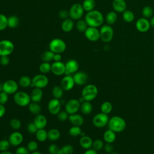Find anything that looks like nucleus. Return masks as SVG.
Here are the masks:
<instances>
[{
	"instance_id": "3c124183",
	"label": "nucleus",
	"mask_w": 154,
	"mask_h": 154,
	"mask_svg": "<svg viewBox=\"0 0 154 154\" xmlns=\"http://www.w3.org/2000/svg\"><path fill=\"white\" fill-rule=\"evenodd\" d=\"M29 152H34L37 150L38 149V143L35 141H30L28 144L27 147Z\"/></svg>"
},
{
	"instance_id": "6e6d98bb",
	"label": "nucleus",
	"mask_w": 154,
	"mask_h": 154,
	"mask_svg": "<svg viewBox=\"0 0 154 154\" xmlns=\"http://www.w3.org/2000/svg\"><path fill=\"white\" fill-rule=\"evenodd\" d=\"M38 129L36 127V126L35 125V124L34 123V122H31L27 126V131L29 132V133L34 134H35L36 132L37 131Z\"/></svg>"
},
{
	"instance_id": "7c9ffc66",
	"label": "nucleus",
	"mask_w": 154,
	"mask_h": 154,
	"mask_svg": "<svg viewBox=\"0 0 154 154\" xmlns=\"http://www.w3.org/2000/svg\"><path fill=\"white\" fill-rule=\"evenodd\" d=\"M18 84L23 88H27L31 85L32 79L26 75L22 76L19 79Z\"/></svg>"
},
{
	"instance_id": "37998d69",
	"label": "nucleus",
	"mask_w": 154,
	"mask_h": 154,
	"mask_svg": "<svg viewBox=\"0 0 154 154\" xmlns=\"http://www.w3.org/2000/svg\"><path fill=\"white\" fill-rule=\"evenodd\" d=\"M82 130L80 126H72L69 130V134L72 137H78L81 135Z\"/></svg>"
},
{
	"instance_id": "864d4df0",
	"label": "nucleus",
	"mask_w": 154,
	"mask_h": 154,
	"mask_svg": "<svg viewBox=\"0 0 154 154\" xmlns=\"http://www.w3.org/2000/svg\"><path fill=\"white\" fill-rule=\"evenodd\" d=\"M60 148L55 144H51L48 147V152L49 154H58Z\"/></svg>"
},
{
	"instance_id": "b1692460",
	"label": "nucleus",
	"mask_w": 154,
	"mask_h": 154,
	"mask_svg": "<svg viewBox=\"0 0 154 154\" xmlns=\"http://www.w3.org/2000/svg\"><path fill=\"white\" fill-rule=\"evenodd\" d=\"M43 95V92L42 88L34 87V88L31 91L30 94L31 101L34 102L38 103L42 100Z\"/></svg>"
},
{
	"instance_id": "4d7b16f0",
	"label": "nucleus",
	"mask_w": 154,
	"mask_h": 154,
	"mask_svg": "<svg viewBox=\"0 0 154 154\" xmlns=\"http://www.w3.org/2000/svg\"><path fill=\"white\" fill-rule=\"evenodd\" d=\"M10 63V58L8 57V56H0V64L2 66H5L8 65V64Z\"/></svg>"
},
{
	"instance_id": "20e7f679",
	"label": "nucleus",
	"mask_w": 154,
	"mask_h": 154,
	"mask_svg": "<svg viewBox=\"0 0 154 154\" xmlns=\"http://www.w3.org/2000/svg\"><path fill=\"white\" fill-rule=\"evenodd\" d=\"M13 100L16 105L23 107L28 106L31 102L30 94L23 91H17L14 93Z\"/></svg>"
},
{
	"instance_id": "473e14b6",
	"label": "nucleus",
	"mask_w": 154,
	"mask_h": 154,
	"mask_svg": "<svg viewBox=\"0 0 154 154\" xmlns=\"http://www.w3.org/2000/svg\"><path fill=\"white\" fill-rule=\"evenodd\" d=\"M35 134L36 139L40 142H44L48 139V131L45 128L38 129Z\"/></svg>"
},
{
	"instance_id": "052dcab7",
	"label": "nucleus",
	"mask_w": 154,
	"mask_h": 154,
	"mask_svg": "<svg viewBox=\"0 0 154 154\" xmlns=\"http://www.w3.org/2000/svg\"><path fill=\"white\" fill-rule=\"evenodd\" d=\"M61 58H62V57L61 54H58V53L54 54V58H53V60L54 61H61Z\"/></svg>"
},
{
	"instance_id": "9b49d317",
	"label": "nucleus",
	"mask_w": 154,
	"mask_h": 154,
	"mask_svg": "<svg viewBox=\"0 0 154 154\" xmlns=\"http://www.w3.org/2000/svg\"><path fill=\"white\" fill-rule=\"evenodd\" d=\"M19 84L13 79H8L5 81L2 85V91L9 94H14L18 91Z\"/></svg>"
},
{
	"instance_id": "0e129e2a",
	"label": "nucleus",
	"mask_w": 154,
	"mask_h": 154,
	"mask_svg": "<svg viewBox=\"0 0 154 154\" xmlns=\"http://www.w3.org/2000/svg\"><path fill=\"white\" fill-rule=\"evenodd\" d=\"M149 22H150V26H152V28H154V16H152V17L150 18Z\"/></svg>"
},
{
	"instance_id": "2f4dec72",
	"label": "nucleus",
	"mask_w": 154,
	"mask_h": 154,
	"mask_svg": "<svg viewBox=\"0 0 154 154\" xmlns=\"http://www.w3.org/2000/svg\"><path fill=\"white\" fill-rule=\"evenodd\" d=\"M28 106L29 112L35 116L40 114L42 111L41 106L37 102H32L28 105Z\"/></svg>"
},
{
	"instance_id": "de8ad7c7",
	"label": "nucleus",
	"mask_w": 154,
	"mask_h": 154,
	"mask_svg": "<svg viewBox=\"0 0 154 154\" xmlns=\"http://www.w3.org/2000/svg\"><path fill=\"white\" fill-rule=\"evenodd\" d=\"M103 147H104L103 142L100 139H97L93 142L92 147L93 149H94L96 151L101 150L103 148Z\"/></svg>"
},
{
	"instance_id": "338daca9",
	"label": "nucleus",
	"mask_w": 154,
	"mask_h": 154,
	"mask_svg": "<svg viewBox=\"0 0 154 154\" xmlns=\"http://www.w3.org/2000/svg\"><path fill=\"white\" fill-rule=\"evenodd\" d=\"M31 154H42L40 152L38 151V150H35V151H34V152H32L31 153Z\"/></svg>"
},
{
	"instance_id": "412c9836",
	"label": "nucleus",
	"mask_w": 154,
	"mask_h": 154,
	"mask_svg": "<svg viewBox=\"0 0 154 154\" xmlns=\"http://www.w3.org/2000/svg\"><path fill=\"white\" fill-rule=\"evenodd\" d=\"M33 122L37 128V129H44L46 127L48 123V120L46 116L42 114H39L35 116Z\"/></svg>"
},
{
	"instance_id": "a18cd8bd",
	"label": "nucleus",
	"mask_w": 154,
	"mask_h": 154,
	"mask_svg": "<svg viewBox=\"0 0 154 154\" xmlns=\"http://www.w3.org/2000/svg\"><path fill=\"white\" fill-rule=\"evenodd\" d=\"M10 125L14 130H18L22 126V123L20 120L17 118H13L10 121Z\"/></svg>"
},
{
	"instance_id": "f704fd0d",
	"label": "nucleus",
	"mask_w": 154,
	"mask_h": 154,
	"mask_svg": "<svg viewBox=\"0 0 154 154\" xmlns=\"http://www.w3.org/2000/svg\"><path fill=\"white\" fill-rule=\"evenodd\" d=\"M122 17L123 20L126 22L131 23L134 20L135 15L132 11L129 10H126L122 13Z\"/></svg>"
},
{
	"instance_id": "4c0bfd02",
	"label": "nucleus",
	"mask_w": 154,
	"mask_h": 154,
	"mask_svg": "<svg viewBox=\"0 0 154 154\" xmlns=\"http://www.w3.org/2000/svg\"><path fill=\"white\" fill-rule=\"evenodd\" d=\"M88 27V25H87L85 19H79L76 23V28L77 30L81 32H84Z\"/></svg>"
},
{
	"instance_id": "9d476101",
	"label": "nucleus",
	"mask_w": 154,
	"mask_h": 154,
	"mask_svg": "<svg viewBox=\"0 0 154 154\" xmlns=\"http://www.w3.org/2000/svg\"><path fill=\"white\" fill-rule=\"evenodd\" d=\"M14 49L13 43L8 40L0 41V56H8L13 53Z\"/></svg>"
},
{
	"instance_id": "c9c22d12",
	"label": "nucleus",
	"mask_w": 154,
	"mask_h": 154,
	"mask_svg": "<svg viewBox=\"0 0 154 154\" xmlns=\"http://www.w3.org/2000/svg\"><path fill=\"white\" fill-rule=\"evenodd\" d=\"M96 2L94 0H84L82 4V6L84 11L88 12L94 10Z\"/></svg>"
},
{
	"instance_id": "f8f14e48",
	"label": "nucleus",
	"mask_w": 154,
	"mask_h": 154,
	"mask_svg": "<svg viewBox=\"0 0 154 154\" xmlns=\"http://www.w3.org/2000/svg\"><path fill=\"white\" fill-rule=\"evenodd\" d=\"M81 103L79 99H70L65 105V111L69 115L76 113L80 109Z\"/></svg>"
},
{
	"instance_id": "a19ab883",
	"label": "nucleus",
	"mask_w": 154,
	"mask_h": 154,
	"mask_svg": "<svg viewBox=\"0 0 154 154\" xmlns=\"http://www.w3.org/2000/svg\"><path fill=\"white\" fill-rule=\"evenodd\" d=\"M112 109V105L111 102L108 101H105L103 102L100 105V111L102 112L108 114Z\"/></svg>"
},
{
	"instance_id": "e2e57ef3",
	"label": "nucleus",
	"mask_w": 154,
	"mask_h": 154,
	"mask_svg": "<svg viewBox=\"0 0 154 154\" xmlns=\"http://www.w3.org/2000/svg\"><path fill=\"white\" fill-rule=\"evenodd\" d=\"M84 154H97V152L93 149H89L86 150Z\"/></svg>"
},
{
	"instance_id": "ea45409f",
	"label": "nucleus",
	"mask_w": 154,
	"mask_h": 154,
	"mask_svg": "<svg viewBox=\"0 0 154 154\" xmlns=\"http://www.w3.org/2000/svg\"><path fill=\"white\" fill-rule=\"evenodd\" d=\"M54 54L51 51H46L41 55V59L43 62H50L53 60Z\"/></svg>"
},
{
	"instance_id": "72a5a7b5",
	"label": "nucleus",
	"mask_w": 154,
	"mask_h": 154,
	"mask_svg": "<svg viewBox=\"0 0 154 154\" xmlns=\"http://www.w3.org/2000/svg\"><path fill=\"white\" fill-rule=\"evenodd\" d=\"M64 90L60 85H55L52 88V94L54 98L60 99L64 94Z\"/></svg>"
},
{
	"instance_id": "dca6fc26",
	"label": "nucleus",
	"mask_w": 154,
	"mask_h": 154,
	"mask_svg": "<svg viewBox=\"0 0 154 154\" xmlns=\"http://www.w3.org/2000/svg\"><path fill=\"white\" fill-rule=\"evenodd\" d=\"M75 84L73 78L70 75H66L60 82V86L64 91L71 90L73 88Z\"/></svg>"
},
{
	"instance_id": "f3484780",
	"label": "nucleus",
	"mask_w": 154,
	"mask_h": 154,
	"mask_svg": "<svg viewBox=\"0 0 154 154\" xmlns=\"http://www.w3.org/2000/svg\"><path fill=\"white\" fill-rule=\"evenodd\" d=\"M51 72L56 76H61L65 74V64L61 61H54L51 64Z\"/></svg>"
},
{
	"instance_id": "a211bd4d",
	"label": "nucleus",
	"mask_w": 154,
	"mask_h": 154,
	"mask_svg": "<svg viewBox=\"0 0 154 154\" xmlns=\"http://www.w3.org/2000/svg\"><path fill=\"white\" fill-rule=\"evenodd\" d=\"M8 140L9 141L11 146H19L22 143L23 140V137L20 132L18 131H14L9 135Z\"/></svg>"
},
{
	"instance_id": "5fc2aeb1",
	"label": "nucleus",
	"mask_w": 154,
	"mask_h": 154,
	"mask_svg": "<svg viewBox=\"0 0 154 154\" xmlns=\"http://www.w3.org/2000/svg\"><path fill=\"white\" fill-rule=\"evenodd\" d=\"M15 154H29V151L25 146H19L16 149Z\"/></svg>"
},
{
	"instance_id": "393cba45",
	"label": "nucleus",
	"mask_w": 154,
	"mask_h": 154,
	"mask_svg": "<svg viewBox=\"0 0 154 154\" xmlns=\"http://www.w3.org/2000/svg\"><path fill=\"white\" fill-rule=\"evenodd\" d=\"M93 140L92 139L87 136V135H84L81 136L79 139V145L81 147L85 150L91 149L93 145Z\"/></svg>"
},
{
	"instance_id": "4be33fe9",
	"label": "nucleus",
	"mask_w": 154,
	"mask_h": 154,
	"mask_svg": "<svg viewBox=\"0 0 154 154\" xmlns=\"http://www.w3.org/2000/svg\"><path fill=\"white\" fill-rule=\"evenodd\" d=\"M112 7L116 13H123L126 10L127 5L125 0H113Z\"/></svg>"
},
{
	"instance_id": "39448f33",
	"label": "nucleus",
	"mask_w": 154,
	"mask_h": 154,
	"mask_svg": "<svg viewBox=\"0 0 154 154\" xmlns=\"http://www.w3.org/2000/svg\"><path fill=\"white\" fill-rule=\"evenodd\" d=\"M49 49L55 54H61L66 51V44L63 40L59 38H55L49 42Z\"/></svg>"
},
{
	"instance_id": "1a4fd4ad",
	"label": "nucleus",
	"mask_w": 154,
	"mask_h": 154,
	"mask_svg": "<svg viewBox=\"0 0 154 154\" xmlns=\"http://www.w3.org/2000/svg\"><path fill=\"white\" fill-rule=\"evenodd\" d=\"M109 121V117L108 114L103 112H99L96 114L93 118L92 122L93 125L98 128H102L108 125Z\"/></svg>"
},
{
	"instance_id": "f257e3e1",
	"label": "nucleus",
	"mask_w": 154,
	"mask_h": 154,
	"mask_svg": "<svg viewBox=\"0 0 154 154\" xmlns=\"http://www.w3.org/2000/svg\"><path fill=\"white\" fill-rule=\"evenodd\" d=\"M84 19L88 26L95 28L102 26L104 22V17L102 13L97 10H93L87 12Z\"/></svg>"
},
{
	"instance_id": "7ed1b4c3",
	"label": "nucleus",
	"mask_w": 154,
	"mask_h": 154,
	"mask_svg": "<svg viewBox=\"0 0 154 154\" xmlns=\"http://www.w3.org/2000/svg\"><path fill=\"white\" fill-rule=\"evenodd\" d=\"M98 89L94 84L85 85L82 90L81 97L85 101L91 102L97 96Z\"/></svg>"
},
{
	"instance_id": "a878e982",
	"label": "nucleus",
	"mask_w": 154,
	"mask_h": 154,
	"mask_svg": "<svg viewBox=\"0 0 154 154\" xmlns=\"http://www.w3.org/2000/svg\"><path fill=\"white\" fill-rule=\"evenodd\" d=\"M74 27V22L70 18H67L63 20L61 23V29L64 32H69L71 31Z\"/></svg>"
},
{
	"instance_id": "13d9d810",
	"label": "nucleus",
	"mask_w": 154,
	"mask_h": 154,
	"mask_svg": "<svg viewBox=\"0 0 154 154\" xmlns=\"http://www.w3.org/2000/svg\"><path fill=\"white\" fill-rule=\"evenodd\" d=\"M69 11H67V10H62L61 11H59L58 13V16L60 19H66L69 16Z\"/></svg>"
},
{
	"instance_id": "c756f323",
	"label": "nucleus",
	"mask_w": 154,
	"mask_h": 154,
	"mask_svg": "<svg viewBox=\"0 0 154 154\" xmlns=\"http://www.w3.org/2000/svg\"><path fill=\"white\" fill-rule=\"evenodd\" d=\"M61 136L60 131L55 128H52L48 131V139L51 141H56Z\"/></svg>"
},
{
	"instance_id": "680f3d73",
	"label": "nucleus",
	"mask_w": 154,
	"mask_h": 154,
	"mask_svg": "<svg viewBox=\"0 0 154 154\" xmlns=\"http://www.w3.org/2000/svg\"><path fill=\"white\" fill-rule=\"evenodd\" d=\"M5 111H6V109H5V107L4 106V105L0 104V118L4 116Z\"/></svg>"
},
{
	"instance_id": "69168bd1",
	"label": "nucleus",
	"mask_w": 154,
	"mask_h": 154,
	"mask_svg": "<svg viewBox=\"0 0 154 154\" xmlns=\"http://www.w3.org/2000/svg\"><path fill=\"white\" fill-rule=\"evenodd\" d=\"M0 154H13V153L9 150H5V151H3V152H1Z\"/></svg>"
},
{
	"instance_id": "2eb2a0df",
	"label": "nucleus",
	"mask_w": 154,
	"mask_h": 154,
	"mask_svg": "<svg viewBox=\"0 0 154 154\" xmlns=\"http://www.w3.org/2000/svg\"><path fill=\"white\" fill-rule=\"evenodd\" d=\"M136 29L140 32H146L148 31L150 28L149 20L144 17L139 18L135 23Z\"/></svg>"
},
{
	"instance_id": "5701e85b",
	"label": "nucleus",
	"mask_w": 154,
	"mask_h": 154,
	"mask_svg": "<svg viewBox=\"0 0 154 154\" xmlns=\"http://www.w3.org/2000/svg\"><path fill=\"white\" fill-rule=\"evenodd\" d=\"M68 119L73 126H81V125H83L84 122V119L83 117L81 114L77 113L70 114L69 116Z\"/></svg>"
},
{
	"instance_id": "bf43d9fd",
	"label": "nucleus",
	"mask_w": 154,
	"mask_h": 154,
	"mask_svg": "<svg viewBox=\"0 0 154 154\" xmlns=\"http://www.w3.org/2000/svg\"><path fill=\"white\" fill-rule=\"evenodd\" d=\"M103 148L105 152L108 153H111L114 151V147L111 143H106L105 145H104Z\"/></svg>"
},
{
	"instance_id": "423d86ee",
	"label": "nucleus",
	"mask_w": 154,
	"mask_h": 154,
	"mask_svg": "<svg viewBox=\"0 0 154 154\" xmlns=\"http://www.w3.org/2000/svg\"><path fill=\"white\" fill-rule=\"evenodd\" d=\"M100 32V39L105 43H108L111 42L114 36V30L111 25L105 24L102 25Z\"/></svg>"
},
{
	"instance_id": "aec40b11",
	"label": "nucleus",
	"mask_w": 154,
	"mask_h": 154,
	"mask_svg": "<svg viewBox=\"0 0 154 154\" xmlns=\"http://www.w3.org/2000/svg\"><path fill=\"white\" fill-rule=\"evenodd\" d=\"M75 84L77 85H85L88 80V75L84 72H76L72 76Z\"/></svg>"
},
{
	"instance_id": "6e6552de",
	"label": "nucleus",
	"mask_w": 154,
	"mask_h": 154,
	"mask_svg": "<svg viewBox=\"0 0 154 154\" xmlns=\"http://www.w3.org/2000/svg\"><path fill=\"white\" fill-rule=\"evenodd\" d=\"M48 84L49 79L45 74H37L32 78L31 85L34 87L42 89L46 87Z\"/></svg>"
},
{
	"instance_id": "4468645a",
	"label": "nucleus",
	"mask_w": 154,
	"mask_h": 154,
	"mask_svg": "<svg viewBox=\"0 0 154 154\" xmlns=\"http://www.w3.org/2000/svg\"><path fill=\"white\" fill-rule=\"evenodd\" d=\"M48 109L50 114L57 115L61 111V102L59 99L53 98L48 103Z\"/></svg>"
},
{
	"instance_id": "6ab92c4d",
	"label": "nucleus",
	"mask_w": 154,
	"mask_h": 154,
	"mask_svg": "<svg viewBox=\"0 0 154 154\" xmlns=\"http://www.w3.org/2000/svg\"><path fill=\"white\" fill-rule=\"evenodd\" d=\"M66 66V73L65 75H70L74 74L78 72L79 69V63L78 62L73 59L68 60L65 64Z\"/></svg>"
},
{
	"instance_id": "09e8293b",
	"label": "nucleus",
	"mask_w": 154,
	"mask_h": 154,
	"mask_svg": "<svg viewBox=\"0 0 154 154\" xmlns=\"http://www.w3.org/2000/svg\"><path fill=\"white\" fill-rule=\"evenodd\" d=\"M10 146V143L8 140L2 139L0 140V152L8 150Z\"/></svg>"
},
{
	"instance_id": "79ce46f5",
	"label": "nucleus",
	"mask_w": 154,
	"mask_h": 154,
	"mask_svg": "<svg viewBox=\"0 0 154 154\" xmlns=\"http://www.w3.org/2000/svg\"><path fill=\"white\" fill-rule=\"evenodd\" d=\"M39 70L43 74H46L51 71V64L49 62H43L39 66Z\"/></svg>"
},
{
	"instance_id": "ddd939ff",
	"label": "nucleus",
	"mask_w": 154,
	"mask_h": 154,
	"mask_svg": "<svg viewBox=\"0 0 154 154\" xmlns=\"http://www.w3.org/2000/svg\"><path fill=\"white\" fill-rule=\"evenodd\" d=\"M86 38L91 42H96L100 39V32L97 28L88 26L84 32Z\"/></svg>"
},
{
	"instance_id": "f03ea898",
	"label": "nucleus",
	"mask_w": 154,
	"mask_h": 154,
	"mask_svg": "<svg viewBox=\"0 0 154 154\" xmlns=\"http://www.w3.org/2000/svg\"><path fill=\"white\" fill-rule=\"evenodd\" d=\"M108 129L114 132H121L124 131L126 126V121L121 117L115 116L109 119L108 123Z\"/></svg>"
},
{
	"instance_id": "49530a36",
	"label": "nucleus",
	"mask_w": 154,
	"mask_h": 154,
	"mask_svg": "<svg viewBox=\"0 0 154 154\" xmlns=\"http://www.w3.org/2000/svg\"><path fill=\"white\" fill-rule=\"evenodd\" d=\"M62 154H72L74 152V148L73 146L70 144H66L60 148Z\"/></svg>"
},
{
	"instance_id": "c03bdc74",
	"label": "nucleus",
	"mask_w": 154,
	"mask_h": 154,
	"mask_svg": "<svg viewBox=\"0 0 154 154\" xmlns=\"http://www.w3.org/2000/svg\"><path fill=\"white\" fill-rule=\"evenodd\" d=\"M8 26V17L4 14H0V31H3Z\"/></svg>"
},
{
	"instance_id": "bb28decb",
	"label": "nucleus",
	"mask_w": 154,
	"mask_h": 154,
	"mask_svg": "<svg viewBox=\"0 0 154 154\" xmlns=\"http://www.w3.org/2000/svg\"><path fill=\"white\" fill-rule=\"evenodd\" d=\"M103 138L106 143H112L116 139V132L108 129L104 132Z\"/></svg>"
},
{
	"instance_id": "c85d7f7f",
	"label": "nucleus",
	"mask_w": 154,
	"mask_h": 154,
	"mask_svg": "<svg viewBox=\"0 0 154 154\" xmlns=\"http://www.w3.org/2000/svg\"><path fill=\"white\" fill-rule=\"evenodd\" d=\"M80 110L83 114H90L93 110V105L88 101H84L81 103Z\"/></svg>"
},
{
	"instance_id": "8fccbe9b",
	"label": "nucleus",
	"mask_w": 154,
	"mask_h": 154,
	"mask_svg": "<svg viewBox=\"0 0 154 154\" xmlns=\"http://www.w3.org/2000/svg\"><path fill=\"white\" fill-rule=\"evenodd\" d=\"M69 114L66 111H60L57 114V117L58 120L61 122H64L69 118Z\"/></svg>"
},
{
	"instance_id": "774afa93",
	"label": "nucleus",
	"mask_w": 154,
	"mask_h": 154,
	"mask_svg": "<svg viewBox=\"0 0 154 154\" xmlns=\"http://www.w3.org/2000/svg\"><path fill=\"white\" fill-rule=\"evenodd\" d=\"M109 154H119V153H116V152H112V153H109Z\"/></svg>"
},
{
	"instance_id": "e433bc0d",
	"label": "nucleus",
	"mask_w": 154,
	"mask_h": 154,
	"mask_svg": "<svg viewBox=\"0 0 154 154\" xmlns=\"http://www.w3.org/2000/svg\"><path fill=\"white\" fill-rule=\"evenodd\" d=\"M19 24V19L15 15H11L8 17V26L11 28H14Z\"/></svg>"
},
{
	"instance_id": "cd10ccee",
	"label": "nucleus",
	"mask_w": 154,
	"mask_h": 154,
	"mask_svg": "<svg viewBox=\"0 0 154 154\" xmlns=\"http://www.w3.org/2000/svg\"><path fill=\"white\" fill-rule=\"evenodd\" d=\"M117 18L118 16L117 13L114 11H111L106 14L105 19L108 25H112L116 22Z\"/></svg>"
},
{
	"instance_id": "603ef678",
	"label": "nucleus",
	"mask_w": 154,
	"mask_h": 154,
	"mask_svg": "<svg viewBox=\"0 0 154 154\" xmlns=\"http://www.w3.org/2000/svg\"><path fill=\"white\" fill-rule=\"evenodd\" d=\"M8 100V94L2 91L0 92V104L5 105Z\"/></svg>"
},
{
	"instance_id": "0eeeda50",
	"label": "nucleus",
	"mask_w": 154,
	"mask_h": 154,
	"mask_svg": "<svg viewBox=\"0 0 154 154\" xmlns=\"http://www.w3.org/2000/svg\"><path fill=\"white\" fill-rule=\"evenodd\" d=\"M84 10L82 6V4L79 3L73 4L69 10V15L70 18L72 20H78L81 19L84 14Z\"/></svg>"
},
{
	"instance_id": "58836bf2",
	"label": "nucleus",
	"mask_w": 154,
	"mask_h": 154,
	"mask_svg": "<svg viewBox=\"0 0 154 154\" xmlns=\"http://www.w3.org/2000/svg\"><path fill=\"white\" fill-rule=\"evenodd\" d=\"M153 11H154V10L153 9L152 7L149 5H146L143 8L141 13L143 17L149 19V18H151L153 16Z\"/></svg>"
}]
</instances>
